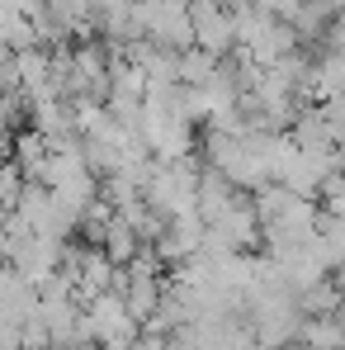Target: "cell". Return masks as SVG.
Returning <instances> with one entry per match:
<instances>
[{"label":"cell","instance_id":"6da1fadb","mask_svg":"<svg viewBox=\"0 0 345 350\" xmlns=\"http://www.w3.org/2000/svg\"><path fill=\"white\" fill-rule=\"evenodd\" d=\"M137 29L147 43L184 53L194 48V29H189V0H137Z\"/></svg>","mask_w":345,"mask_h":350},{"label":"cell","instance_id":"7a4b0ae2","mask_svg":"<svg viewBox=\"0 0 345 350\" xmlns=\"http://www.w3.org/2000/svg\"><path fill=\"white\" fill-rule=\"evenodd\" d=\"M204 232L213 237L218 246H227V251H256L260 246V218H256V208H251V194H232L227 204L213 213V218H204Z\"/></svg>","mask_w":345,"mask_h":350},{"label":"cell","instance_id":"3957f363","mask_svg":"<svg viewBox=\"0 0 345 350\" xmlns=\"http://www.w3.org/2000/svg\"><path fill=\"white\" fill-rule=\"evenodd\" d=\"M81 317H85V327H90V336H95V346H123V341H137V322L128 317V308H123V298L118 293H95L90 303H81Z\"/></svg>","mask_w":345,"mask_h":350},{"label":"cell","instance_id":"277c9868","mask_svg":"<svg viewBox=\"0 0 345 350\" xmlns=\"http://www.w3.org/2000/svg\"><path fill=\"white\" fill-rule=\"evenodd\" d=\"M189 29H194V48H204L208 57L227 62L236 53L232 38V10L223 0H189Z\"/></svg>","mask_w":345,"mask_h":350},{"label":"cell","instance_id":"5b68a950","mask_svg":"<svg viewBox=\"0 0 345 350\" xmlns=\"http://www.w3.org/2000/svg\"><path fill=\"white\" fill-rule=\"evenodd\" d=\"M95 33H100V43L114 57L128 43H137L142 38V29H137V0H95Z\"/></svg>","mask_w":345,"mask_h":350},{"label":"cell","instance_id":"8992f818","mask_svg":"<svg viewBox=\"0 0 345 350\" xmlns=\"http://www.w3.org/2000/svg\"><path fill=\"white\" fill-rule=\"evenodd\" d=\"M288 142L293 147H331V128H327V118L317 105H303L298 118L288 123Z\"/></svg>","mask_w":345,"mask_h":350},{"label":"cell","instance_id":"52a82bcc","mask_svg":"<svg viewBox=\"0 0 345 350\" xmlns=\"http://www.w3.org/2000/svg\"><path fill=\"white\" fill-rule=\"evenodd\" d=\"M100 251H105L114 265H128V260L142 251V241H137V232H133V228H128V223H123V218L114 213V223L105 228V241H100Z\"/></svg>","mask_w":345,"mask_h":350},{"label":"cell","instance_id":"ba28073f","mask_svg":"<svg viewBox=\"0 0 345 350\" xmlns=\"http://www.w3.org/2000/svg\"><path fill=\"white\" fill-rule=\"evenodd\" d=\"M336 308H341V289H336L331 275L298 293V312H303V317H322V312H336Z\"/></svg>","mask_w":345,"mask_h":350},{"label":"cell","instance_id":"9c48e42d","mask_svg":"<svg viewBox=\"0 0 345 350\" xmlns=\"http://www.w3.org/2000/svg\"><path fill=\"white\" fill-rule=\"evenodd\" d=\"M43 161H48V137L43 133H19L14 137V166L29 175V180H38Z\"/></svg>","mask_w":345,"mask_h":350},{"label":"cell","instance_id":"30bf717a","mask_svg":"<svg viewBox=\"0 0 345 350\" xmlns=\"http://www.w3.org/2000/svg\"><path fill=\"white\" fill-rule=\"evenodd\" d=\"M213 71H218V57H208L204 48H184V53L175 57V76H180V85H204Z\"/></svg>","mask_w":345,"mask_h":350},{"label":"cell","instance_id":"8fae6325","mask_svg":"<svg viewBox=\"0 0 345 350\" xmlns=\"http://www.w3.org/2000/svg\"><path fill=\"white\" fill-rule=\"evenodd\" d=\"M331 152L341 157V171H345V133H341V137H336V142H331Z\"/></svg>","mask_w":345,"mask_h":350},{"label":"cell","instance_id":"7c38bea8","mask_svg":"<svg viewBox=\"0 0 345 350\" xmlns=\"http://www.w3.org/2000/svg\"><path fill=\"white\" fill-rule=\"evenodd\" d=\"M223 5H227V10H251L256 0H223Z\"/></svg>","mask_w":345,"mask_h":350},{"label":"cell","instance_id":"4fadbf2b","mask_svg":"<svg viewBox=\"0 0 345 350\" xmlns=\"http://www.w3.org/2000/svg\"><path fill=\"white\" fill-rule=\"evenodd\" d=\"M322 5H327L331 14H345V0H322Z\"/></svg>","mask_w":345,"mask_h":350},{"label":"cell","instance_id":"5bb4252c","mask_svg":"<svg viewBox=\"0 0 345 350\" xmlns=\"http://www.w3.org/2000/svg\"><path fill=\"white\" fill-rule=\"evenodd\" d=\"M256 350H265V346H256Z\"/></svg>","mask_w":345,"mask_h":350}]
</instances>
